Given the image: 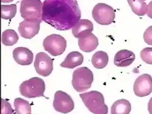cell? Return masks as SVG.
<instances>
[{
	"label": "cell",
	"mask_w": 152,
	"mask_h": 114,
	"mask_svg": "<svg viewBox=\"0 0 152 114\" xmlns=\"http://www.w3.org/2000/svg\"><path fill=\"white\" fill-rule=\"evenodd\" d=\"M17 33L12 29H7L2 33V44L6 46H12L16 44L18 40Z\"/></svg>",
	"instance_id": "44dd1931"
},
{
	"label": "cell",
	"mask_w": 152,
	"mask_h": 114,
	"mask_svg": "<svg viewBox=\"0 0 152 114\" xmlns=\"http://www.w3.org/2000/svg\"><path fill=\"white\" fill-rule=\"evenodd\" d=\"M17 6L16 4L2 5H1V18L4 20H11L16 15Z\"/></svg>",
	"instance_id": "7402d4cb"
},
{
	"label": "cell",
	"mask_w": 152,
	"mask_h": 114,
	"mask_svg": "<svg viewBox=\"0 0 152 114\" xmlns=\"http://www.w3.org/2000/svg\"><path fill=\"white\" fill-rule=\"evenodd\" d=\"M14 112L11 105L7 100L1 98V114H12Z\"/></svg>",
	"instance_id": "cb8c5ba5"
},
{
	"label": "cell",
	"mask_w": 152,
	"mask_h": 114,
	"mask_svg": "<svg viewBox=\"0 0 152 114\" xmlns=\"http://www.w3.org/2000/svg\"><path fill=\"white\" fill-rule=\"evenodd\" d=\"M133 90L136 96L143 97L152 92V78L150 74L145 73L136 78L133 86Z\"/></svg>",
	"instance_id": "8fae6325"
},
{
	"label": "cell",
	"mask_w": 152,
	"mask_h": 114,
	"mask_svg": "<svg viewBox=\"0 0 152 114\" xmlns=\"http://www.w3.org/2000/svg\"><path fill=\"white\" fill-rule=\"evenodd\" d=\"M13 57L17 63L22 66L30 65L33 60V54L25 47H16L13 51Z\"/></svg>",
	"instance_id": "7c38bea8"
},
{
	"label": "cell",
	"mask_w": 152,
	"mask_h": 114,
	"mask_svg": "<svg viewBox=\"0 0 152 114\" xmlns=\"http://www.w3.org/2000/svg\"><path fill=\"white\" fill-rule=\"evenodd\" d=\"M45 50L53 56H58L65 51L67 42L64 37L60 35L53 34L44 39L43 41Z\"/></svg>",
	"instance_id": "52a82bcc"
},
{
	"label": "cell",
	"mask_w": 152,
	"mask_h": 114,
	"mask_svg": "<svg viewBox=\"0 0 152 114\" xmlns=\"http://www.w3.org/2000/svg\"><path fill=\"white\" fill-rule=\"evenodd\" d=\"M42 21L37 18L25 19L24 21L20 23L18 28L20 36L26 39H32L38 34Z\"/></svg>",
	"instance_id": "30bf717a"
},
{
	"label": "cell",
	"mask_w": 152,
	"mask_h": 114,
	"mask_svg": "<svg viewBox=\"0 0 152 114\" xmlns=\"http://www.w3.org/2000/svg\"><path fill=\"white\" fill-rule=\"evenodd\" d=\"M108 55L104 51L96 52L91 58V63L96 69H101L105 68L108 63Z\"/></svg>",
	"instance_id": "ac0fdd59"
},
{
	"label": "cell",
	"mask_w": 152,
	"mask_h": 114,
	"mask_svg": "<svg viewBox=\"0 0 152 114\" xmlns=\"http://www.w3.org/2000/svg\"><path fill=\"white\" fill-rule=\"evenodd\" d=\"M80 97L91 112L96 114H107L108 112L103 95L100 92L91 91L80 94Z\"/></svg>",
	"instance_id": "7a4b0ae2"
},
{
	"label": "cell",
	"mask_w": 152,
	"mask_h": 114,
	"mask_svg": "<svg viewBox=\"0 0 152 114\" xmlns=\"http://www.w3.org/2000/svg\"><path fill=\"white\" fill-rule=\"evenodd\" d=\"M146 14L148 17L152 19V1H151L148 5L147 6V12Z\"/></svg>",
	"instance_id": "484cf974"
},
{
	"label": "cell",
	"mask_w": 152,
	"mask_h": 114,
	"mask_svg": "<svg viewBox=\"0 0 152 114\" xmlns=\"http://www.w3.org/2000/svg\"><path fill=\"white\" fill-rule=\"evenodd\" d=\"M84 57L81 53L77 51H73L67 54L63 62L60 64V66L69 69H74L83 63Z\"/></svg>",
	"instance_id": "2e32d148"
},
{
	"label": "cell",
	"mask_w": 152,
	"mask_h": 114,
	"mask_svg": "<svg viewBox=\"0 0 152 114\" xmlns=\"http://www.w3.org/2000/svg\"><path fill=\"white\" fill-rule=\"evenodd\" d=\"M94 30V25L91 20L80 19L72 28V33L76 38H80L86 36Z\"/></svg>",
	"instance_id": "4fadbf2b"
},
{
	"label": "cell",
	"mask_w": 152,
	"mask_h": 114,
	"mask_svg": "<svg viewBox=\"0 0 152 114\" xmlns=\"http://www.w3.org/2000/svg\"><path fill=\"white\" fill-rule=\"evenodd\" d=\"M15 112L18 114L31 113V106L29 102L21 98H16L14 101Z\"/></svg>",
	"instance_id": "ffe728a7"
},
{
	"label": "cell",
	"mask_w": 152,
	"mask_h": 114,
	"mask_svg": "<svg viewBox=\"0 0 152 114\" xmlns=\"http://www.w3.org/2000/svg\"><path fill=\"white\" fill-rule=\"evenodd\" d=\"M135 59V54L132 51L121 49L116 53L114 63L118 67H127L131 65Z\"/></svg>",
	"instance_id": "5bb4252c"
},
{
	"label": "cell",
	"mask_w": 152,
	"mask_h": 114,
	"mask_svg": "<svg viewBox=\"0 0 152 114\" xmlns=\"http://www.w3.org/2000/svg\"><path fill=\"white\" fill-rule=\"evenodd\" d=\"M81 17L77 0H45L42 20L59 31L72 29Z\"/></svg>",
	"instance_id": "6da1fadb"
},
{
	"label": "cell",
	"mask_w": 152,
	"mask_h": 114,
	"mask_svg": "<svg viewBox=\"0 0 152 114\" xmlns=\"http://www.w3.org/2000/svg\"><path fill=\"white\" fill-rule=\"evenodd\" d=\"M53 61L54 59L46 53L37 54L34 63L36 73L44 77L50 76L53 70Z\"/></svg>",
	"instance_id": "9c48e42d"
},
{
	"label": "cell",
	"mask_w": 152,
	"mask_h": 114,
	"mask_svg": "<svg viewBox=\"0 0 152 114\" xmlns=\"http://www.w3.org/2000/svg\"><path fill=\"white\" fill-rule=\"evenodd\" d=\"M133 12L138 16H144L147 12V5L143 0H127Z\"/></svg>",
	"instance_id": "d6986e66"
},
{
	"label": "cell",
	"mask_w": 152,
	"mask_h": 114,
	"mask_svg": "<svg viewBox=\"0 0 152 114\" xmlns=\"http://www.w3.org/2000/svg\"><path fill=\"white\" fill-rule=\"evenodd\" d=\"M93 81V73L87 67H80L72 74V85L78 92H83L91 88Z\"/></svg>",
	"instance_id": "277c9868"
},
{
	"label": "cell",
	"mask_w": 152,
	"mask_h": 114,
	"mask_svg": "<svg viewBox=\"0 0 152 114\" xmlns=\"http://www.w3.org/2000/svg\"><path fill=\"white\" fill-rule=\"evenodd\" d=\"M13 1H14V0H1V2H2V3H8L13 2Z\"/></svg>",
	"instance_id": "83f0119b"
},
{
	"label": "cell",
	"mask_w": 152,
	"mask_h": 114,
	"mask_svg": "<svg viewBox=\"0 0 152 114\" xmlns=\"http://www.w3.org/2000/svg\"><path fill=\"white\" fill-rule=\"evenodd\" d=\"M92 16L96 22L101 25H109L114 22L115 17V10L105 3H98L92 11Z\"/></svg>",
	"instance_id": "5b68a950"
},
{
	"label": "cell",
	"mask_w": 152,
	"mask_h": 114,
	"mask_svg": "<svg viewBox=\"0 0 152 114\" xmlns=\"http://www.w3.org/2000/svg\"><path fill=\"white\" fill-rule=\"evenodd\" d=\"M131 110V105L128 100H118L111 107V114H129Z\"/></svg>",
	"instance_id": "e0dca14e"
},
{
	"label": "cell",
	"mask_w": 152,
	"mask_h": 114,
	"mask_svg": "<svg viewBox=\"0 0 152 114\" xmlns=\"http://www.w3.org/2000/svg\"><path fill=\"white\" fill-rule=\"evenodd\" d=\"M53 107L57 112L66 114L74 109V102L70 95L66 93L57 91L55 94Z\"/></svg>",
	"instance_id": "ba28073f"
},
{
	"label": "cell",
	"mask_w": 152,
	"mask_h": 114,
	"mask_svg": "<svg viewBox=\"0 0 152 114\" xmlns=\"http://www.w3.org/2000/svg\"><path fill=\"white\" fill-rule=\"evenodd\" d=\"M143 39L145 43L152 45V25L148 27L143 34Z\"/></svg>",
	"instance_id": "d4e9b609"
},
{
	"label": "cell",
	"mask_w": 152,
	"mask_h": 114,
	"mask_svg": "<svg viewBox=\"0 0 152 114\" xmlns=\"http://www.w3.org/2000/svg\"><path fill=\"white\" fill-rule=\"evenodd\" d=\"M143 1H146V0H143Z\"/></svg>",
	"instance_id": "f1b7e54d"
},
{
	"label": "cell",
	"mask_w": 152,
	"mask_h": 114,
	"mask_svg": "<svg viewBox=\"0 0 152 114\" xmlns=\"http://www.w3.org/2000/svg\"><path fill=\"white\" fill-rule=\"evenodd\" d=\"M148 113L150 114H152V97L150 99L148 102Z\"/></svg>",
	"instance_id": "4316f807"
},
{
	"label": "cell",
	"mask_w": 152,
	"mask_h": 114,
	"mask_svg": "<svg viewBox=\"0 0 152 114\" xmlns=\"http://www.w3.org/2000/svg\"><path fill=\"white\" fill-rule=\"evenodd\" d=\"M141 59L145 63L152 65V47H145L140 52Z\"/></svg>",
	"instance_id": "603a6c76"
},
{
	"label": "cell",
	"mask_w": 152,
	"mask_h": 114,
	"mask_svg": "<svg viewBox=\"0 0 152 114\" xmlns=\"http://www.w3.org/2000/svg\"><path fill=\"white\" fill-rule=\"evenodd\" d=\"M78 45L80 49L85 53H91L99 45L98 38L92 33L86 36L79 38Z\"/></svg>",
	"instance_id": "9a60e30c"
},
{
	"label": "cell",
	"mask_w": 152,
	"mask_h": 114,
	"mask_svg": "<svg viewBox=\"0 0 152 114\" xmlns=\"http://www.w3.org/2000/svg\"><path fill=\"white\" fill-rule=\"evenodd\" d=\"M43 3L40 0H22L20 2V12L24 19L37 18L42 20Z\"/></svg>",
	"instance_id": "8992f818"
},
{
	"label": "cell",
	"mask_w": 152,
	"mask_h": 114,
	"mask_svg": "<svg viewBox=\"0 0 152 114\" xmlns=\"http://www.w3.org/2000/svg\"><path fill=\"white\" fill-rule=\"evenodd\" d=\"M45 83L38 77H33L23 81L20 86V92L22 96L28 98L45 97Z\"/></svg>",
	"instance_id": "3957f363"
}]
</instances>
